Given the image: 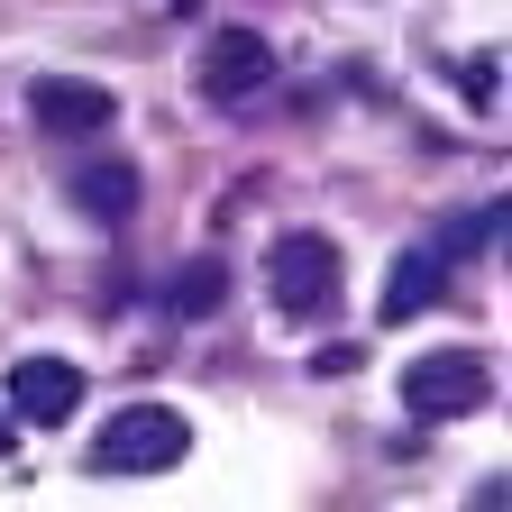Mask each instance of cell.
Here are the masks:
<instances>
[{"label": "cell", "instance_id": "ba28073f", "mask_svg": "<svg viewBox=\"0 0 512 512\" xmlns=\"http://www.w3.org/2000/svg\"><path fill=\"white\" fill-rule=\"evenodd\" d=\"M439 256H403V266H394V284H384V320H412L421 302H439Z\"/></svg>", "mask_w": 512, "mask_h": 512}, {"label": "cell", "instance_id": "6da1fadb", "mask_svg": "<svg viewBox=\"0 0 512 512\" xmlns=\"http://www.w3.org/2000/svg\"><path fill=\"white\" fill-rule=\"evenodd\" d=\"M183 448H192V421L174 403H128V412H110L92 467L101 476H165V467H183Z\"/></svg>", "mask_w": 512, "mask_h": 512}, {"label": "cell", "instance_id": "3957f363", "mask_svg": "<svg viewBox=\"0 0 512 512\" xmlns=\"http://www.w3.org/2000/svg\"><path fill=\"white\" fill-rule=\"evenodd\" d=\"M494 394V366L476 357V348H430L421 366H403V403L421 412V421H458V412H476Z\"/></svg>", "mask_w": 512, "mask_h": 512}, {"label": "cell", "instance_id": "8992f818", "mask_svg": "<svg viewBox=\"0 0 512 512\" xmlns=\"http://www.w3.org/2000/svg\"><path fill=\"white\" fill-rule=\"evenodd\" d=\"M266 74H275V55H266V37H256V28H220V37L202 46V92H211V101H247Z\"/></svg>", "mask_w": 512, "mask_h": 512}, {"label": "cell", "instance_id": "7a4b0ae2", "mask_svg": "<svg viewBox=\"0 0 512 512\" xmlns=\"http://www.w3.org/2000/svg\"><path fill=\"white\" fill-rule=\"evenodd\" d=\"M266 293H275L284 320H320V311L339 302V247L320 238V229H284L266 247Z\"/></svg>", "mask_w": 512, "mask_h": 512}, {"label": "cell", "instance_id": "9c48e42d", "mask_svg": "<svg viewBox=\"0 0 512 512\" xmlns=\"http://www.w3.org/2000/svg\"><path fill=\"white\" fill-rule=\"evenodd\" d=\"M211 302H220V266H192L174 284V311H211Z\"/></svg>", "mask_w": 512, "mask_h": 512}, {"label": "cell", "instance_id": "30bf717a", "mask_svg": "<svg viewBox=\"0 0 512 512\" xmlns=\"http://www.w3.org/2000/svg\"><path fill=\"white\" fill-rule=\"evenodd\" d=\"M0 458H10V403H0Z\"/></svg>", "mask_w": 512, "mask_h": 512}, {"label": "cell", "instance_id": "52a82bcc", "mask_svg": "<svg viewBox=\"0 0 512 512\" xmlns=\"http://www.w3.org/2000/svg\"><path fill=\"white\" fill-rule=\"evenodd\" d=\"M74 202H83L92 220H128V211H138V174H128L119 156H92V165L74 174Z\"/></svg>", "mask_w": 512, "mask_h": 512}, {"label": "cell", "instance_id": "277c9868", "mask_svg": "<svg viewBox=\"0 0 512 512\" xmlns=\"http://www.w3.org/2000/svg\"><path fill=\"white\" fill-rule=\"evenodd\" d=\"M10 412L37 421V430L74 421V412H83V366H74V357H19V366H10Z\"/></svg>", "mask_w": 512, "mask_h": 512}, {"label": "cell", "instance_id": "5b68a950", "mask_svg": "<svg viewBox=\"0 0 512 512\" xmlns=\"http://www.w3.org/2000/svg\"><path fill=\"white\" fill-rule=\"evenodd\" d=\"M110 92L101 83H74V74H46V83H28V119L46 128V138H101L110 128Z\"/></svg>", "mask_w": 512, "mask_h": 512}]
</instances>
